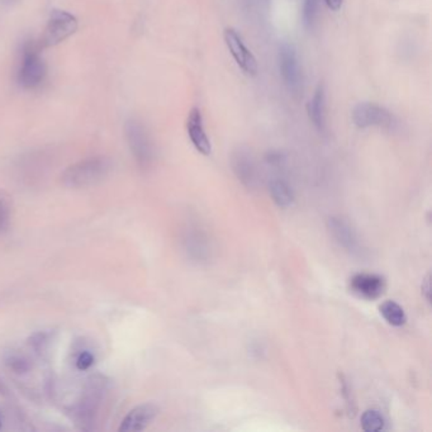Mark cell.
I'll list each match as a JSON object with an SVG mask.
<instances>
[{
    "mask_svg": "<svg viewBox=\"0 0 432 432\" xmlns=\"http://www.w3.org/2000/svg\"><path fill=\"white\" fill-rule=\"evenodd\" d=\"M112 162L105 156H95L77 162L62 173L64 186L74 189L88 188L103 181L110 175Z\"/></svg>",
    "mask_w": 432,
    "mask_h": 432,
    "instance_id": "obj_1",
    "label": "cell"
},
{
    "mask_svg": "<svg viewBox=\"0 0 432 432\" xmlns=\"http://www.w3.org/2000/svg\"><path fill=\"white\" fill-rule=\"evenodd\" d=\"M42 49L38 42L29 41L23 46L22 64L18 73V81L26 89H34L42 84L46 77V64L41 58Z\"/></svg>",
    "mask_w": 432,
    "mask_h": 432,
    "instance_id": "obj_2",
    "label": "cell"
},
{
    "mask_svg": "<svg viewBox=\"0 0 432 432\" xmlns=\"http://www.w3.org/2000/svg\"><path fill=\"white\" fill-rule=\"evenodd\" d=\"M77 19L71 13L55 9L52 10L51 16L49 18L47 26L43 31V34L37 41L41 49H49L58 46L65 40H68L70 36L77 32Z\"/></svg>",
    "mask_w": 432,
    "mask_h": 432,
    "instance_id": "obj_3",
    "label": "cell"
},
{
    "mask_svg": "<svg viewBox=\"0 0 432 432\" xmlns=\"http://www.w3.org/2000/svg\"><path fill=\"white\" fill-rule=\"evenodd\" d=\"M129 150L141 168H149L155 159L151 137L144 125L137 119H129L125 126Z\"/></svg>",
    "mask_w": 432,
    "mask_h": 432,
    "instance_id": "obj_4",
    "label": "cell"
},
{
    "mask_svg": "<svg viewBox=\"0 0 432 432\" xmlns=\"http://www.w3.org/2000/svg\"><path fill=\"white\" fill-rule=\"evenodd\" d=\"M278 64L280 75L289 92L293 95H299L303 89V74L297 51L293 45L283 43L280 46Z\"/></svg>",
    "mask_w": 432,
    "mask_h": 432,
    "instance_id": "obj_5",
    "label": "cell"
},
{
    "mask_svg": "<svg viewBox=\"0 0 432 432\" xmlns=\"http://www.w3.org/2000/svg\"><path fill=\"white\" fill-rule=\"evenodd\" d=\"M223 38H225V43L229 49V53L236 61L238 68H241L246 75L256 77L259 71L257 60L255 58L254 53L247 49L238 31L232 27H229L223 32Z\"/></svg>",
    "mask_w": 432,
    "mask_h": 432,
    "instance_id": "obj_6",
    "label": "cell"
},
{
    "mask_svg": "<svg viewBox=\"0 0 432 432\" xmlns=\"http://www.w3.org/2000/svg\"><path fill=\"white\" fill-rule=\"evenodd\" d=\"M356 127H390L393 116L390 110L377 103H359L351 113Z\"/></svg>",
    "mask_w": 432,
    "mask_h": 432,
    "instance_id": "obj_7",
    "label": "cell"
},
{
    "mask_svg": "<svg viewBox=\"0 0 432 432\" xmlns=\"http://www.w3.org/2000/svg\"><path fill=\"white\" fill-rule=\"evenodd\" d=\"M327 226H329L332 238H335V241L341 247H344L350 254L355 255V256H363L364 249L361 246L360 238L348 220H345L340 216H333V217L329 218Z\"/></svg>",
    "mask_w": 432,
    "mask_h": 432,
    "instance_id": "obj_8",
    "label": "cell"
},
{
    "mask_svg": "<svg viewBox=\"0 0 432 432\" xmlns=\"http://www.w3.org/2000/svg\"><path fill=\"white\" fill-rule=\"evenodd\" d=\"M231 166L238 180L247 188L257 187L259 171L254 156L245 147H238L231 156Z\"/></svg>",
    "mask_w": 432,
    "mask_h": 432,
    "instance_id": "obj_9",
    "label": "cell"
},
{
    "mask_svg": "<svg viewBox=\"0 0 432 432\" xmlns=\"http://www.w3.org/2000/svg\"><path fill=\"white\" fill-rule=\"evenodd\" d=\"M187 132L189 140L198 153L204 156L212 153V144L204 128L203 116L199 108H192L187 118Z\"/></svg>",
    "mask_w": 432,
    "mask_h": 432,
    "instance_id": "obj_10",
    "label": "cell"
},
{
    "mask_svg": "<svg viewBox=\"0 0 432 432\" xmlns=\"http://www.w3.org/2000/svg\"><path fill=\"white\" fill-rule=\"evenodd\" d=\"M159 415V408L153 403H144L135 407L128 412L127 416L122 420L119 431L138 432L144 431L153 424L156 416Z\"/></svg>",
    "mask_w": 432,
    "mask_h": 432,
    "instance_id": "obj_11",
    "label": "cell"
},
{
    "mask_svg": "<svg viewBox=\"0 0 432 432\" xmlns=\"http://www.w3.org/2000/svg\"><path fill=\"white\" fill-rule=\"evenodd\" d=\"M350 288L359 297L365 298V299H377L384 293L385 280L378 274L361 272V274H356L351 278Z\"/></svg>",
    "mask_w": 432,
    "mask_h": 432,
    "instance_id": "obj_12",
    "label": "cell"
},
{
    "mask_svg": "<svg viewBox=\"0 0 432 432\" xmlns=\"http://www.w3.org/2000/svg\"><path fill=\"white\" fill-rule=\"evenodd\" d=\"M184 245L188 255L198 263L207 262L211 256V244L201 231H189L184 238Z\"/></svg>",
    "mask_w": 432,
    "mask_h": 432,
    "instance_id": "obj_13",
    "label": "cell"
},
{
    "mask_svg": "<svg viewBox=\"0 0 432 432\" xmlns=\"http://www.w3.org/2000/svg\"><path fill=\"white\" fill-rule=\"evenodd\" d=\"M307 113L317 131L323 132L326 128V92L322 84L317 86L312 99L307 104Z\"/></svg>",
    "mask_w": 432,
    "mask_h": 432,
    "instance_id": "obj_14",
    "label": "cell"
},
{
    "mask_svg": "<svg viewBox=\"0 0 432 432\" xmlns=\"http://www.w3.org/2000/svg\"><path fill=\"white\" fill-rule=\"evenodd\" d=\"M95 363H97V354L93 348L89 346L86 342H77L71 353L73 368L77 372L86 373L93 369Z\"/></svg>",
    "mask_w": 432,
    "mask_h": 432,
    "instance_id": "obj_15",
    "label": "cell"
},
{
    "mask_svg": "<svg viewBox=\"0 0 432 432\" xmlns=\"http://www.w3.org/2000/svg\"><path fill=\"white\" fill-rule=\"evenodd\" d=\"M269 192L272 201L280 208H288L294 202V193L283 179H272L269 184Z\"/></svg>",
    "mask_w": 432,
    "mask_h": 432,
    "instance_id": "obj_16",
    "label": "cell"
},
{
    "mask_svg": "<svg viewBox=\"0 0 432 432\" xmlns=\"http://www.w3.org/2000/svg\"><path fill=\"white\" fill-rule=\"evenodd\" d=\"M381 314L384 317V320L392 326H403L407 321V316L405 309L393 301H387L381 305Z\"/></svg>",
    "mask_w": 432,
    "mask_h": 432,
    "instance_id": "obj_17",
    "label": "cell"
},
{
    "mask_svg": "<svg viewBox=\"0 0 432 432\" xmlns=\"http://www.w3.org/2000/svg\"><path fill=\"white\" fill-rule=\"evenodd\" d=\"M384 417L375 409H368L361 416V427L366 432H379L384 429Z\"/></svg>",
    "mask_w": 432,
    "mask_h": 432,
    "instance_id": "obj_18",
    "label": "cell"
},
{
    "mask_svg": "<svg viewBox=\"0 0 432 432\" xmlns=\"http://www.w3.org/2000/svg\"><path fill=\"white\" fill-rule=\"evenodd\" d=\"M12 218V202L8 195L0 190V232L8 229Z\"/></svg>",
    "mask_w": 432,
    "mask_h": 432,
    "instance_id": "obj_19",
    "label": "cell"
},
{
    "mask_svg": "<svg viewBox=\"0 0 432 432\" xmlns=\"http://www.w3.org/2000/svg\"><path fill=\"white\" fill-rule=\"evenodd\" d=\"M14 418V411L5 399L4 394L0 392V431L8 429L9 424Z\"/></svg>",
    "mask_w": 432,
    "mask_h": 432,
    "instance_id": "obj_20",
    "label": "cell"
},
{
    "mask_svg": "<svg viewBox=\"0 0 432 432\" xmlns=\"http://www.w3.org/2000/svg\"><path fill=\"white\" fill-rule=\"evenodd\" d=\"M318 10V0H305L303 4V23L307 29H312L316 23Z\"/></svg>",
    "mask_w": 432,
    "mask_h": 432,
    "instance_id": "obj_21",
    "label": "cell"
},
{
    "mask_svg": "<svg viewBox=\"0 0 432 432\" xmlns=\"http://www.w3.org/2000/svg\"><path fill=\"white\" fill-rule=\"evenodd\" d=\"M422 293L424 294V298H426V301H429L430 302V294H431V284H430V275H427L426 278H424V283H422Z\"/></svg>",
    "mask_w": 432,
    "mask_h": 432,
    "instance_id": "obj_22",
    "label": "cell"
},
{
    "mask_svg": "<svg viewBox=\"0 0 432 432\" xmlns=\"http://www.w3.org/2000/svg\"><path fill=\"white\" fill-rule=\"evenodd\" d=\"M326 3V5L331 9V10H335L338 12L341 7H342V1L344 0H323Z\"/></svg>",
    "mask_w": 432,
    "mask_h": 432,
    "instance_id": "obj_23",
    "label": "cell"
}]
</instances>
